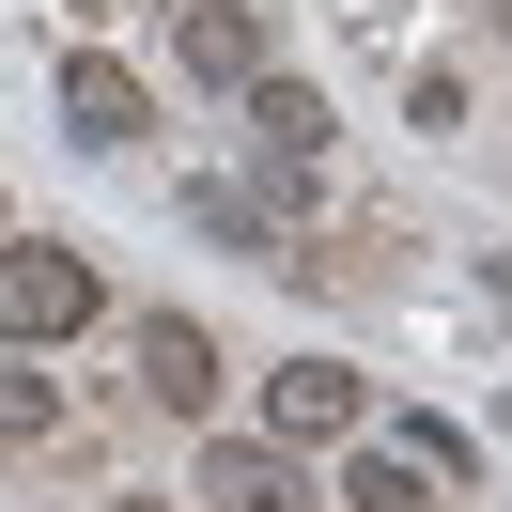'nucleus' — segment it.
I'll return each mask as SVG.
<instances>
[{"instance_id": "20e7f679", "label": "nucleus", "mask_w": 512, "mask_h": 512, "mask_svg": "<svg viewBox=\"0 0 512 512\" xmlns=\"http://www.w3.org/2000/svg\"><path fill=\"white\" fill-rule=\"evenodd\" d=\"M140 388H156L171 419H202V404H218V326H187V311H140Z\"/></svg>"}, {"instance_id": "0eeeda50", "label": "nucleus", "mask_w": 512, "mask_h": 512, "mask_svg": "<svg viewBox=\"0 0 512 512\" xmlns=\"http://www.w3.org/2000/svg\"><path fill=\"white\" fill-rule=\"evenodd\" d=\"M187 233H218V249H249V264H311V249H295V218H280L264 187H233V171H202V187H187Z\"/></svg>"}, {"instance_id": "9d476101", "label": "nucleus", "mask_w": 512, "mask_h": 512, "mask_svg": "<svg viewBox=\"0 0 512 512\" xmlns=\"http://www.w3.org/2000/svg\"><path fill=\"white\" fill-rule=\"evenodd\" d=\"M63 435V373H16V357H0V450H47Z\"/></svg>"}, {"instance_id": "ddd939ff", "label": "nucleus", "mask_w": 512, "mask_h": 512, "mask_svg": "<svg viewBox=\"0 0 512 512\" xmlns=\"http://www.w3.org/2000/svg\"><path fill=\"white\" fill-rule=\"evenodd\" d=\"M0 233H16V202H0Z\"/></svg>"}, {"instance_id": "f8f14e48", "label": "nucleus", "mask_w": 512, "mask_h": 512, "mask_svg": "<svg viewBox=\"0 0 512 512\" xmlns=\"http://www.w3.org/2000/svg\"><path fill=\"white\" fill-rule=\"evenodd\" d=\"M125 512H171V497H125Z\"/></svg>"}, {"instance_id": "7ed1b4c3", "label": "nucleus", "mask_w": 512, "mask_h": 512, "mask_svg": "<svg viewBox=\"0 0 512 512\" xmlns=\"http://www.w3.org/2000/svg\"><path fill=\"white\" fill-rule=\"evenodd\" d=\"M171 63H187L202 94H249L264 78V16L249 0H171Z\"/></svg>"}, {"instance_id": "9b49d317", "label": "nucleus", "mask_w": 512, "mask_h": 512, "mask_svg": "<svg viewBox=\"0 0 512 512\" xmlns=\"http://www.w3.org/2000/svg\"><path fill=\"white\" fill-rule=\"evenodd\" d=\"M388 450H404V466H435L450 497H466V481H481V450H466V419H435V404H419V419H404V435H388Z\"/></svg>"}, {"instance_id": "423d86ee", "label": "nucleus", "mask_w": 512, "mask_h": 512, "mask_svg": "<svg viewBox=\"0 0 512 512\" xmlns=\"http://www.w3.org/2000/svg\"><path fill=\"white\" fill-rule=\"evenodd\" d=\"M264 435H280V450H326V435H357V373H326V357L264 373Z\"/></svg>"}, {"instance_id": "f03ea898", "label": "nucleus", "mask_w": 512, "mask_h": 512, "mask_svg": "<svg viewBox=\"0 0 512 512\" xmlns=\"http://www.w3.org/2000/svg\"><path fill=\"white\" fill-rule=\"evenodd\" d=\"M140 125H156V94H140V63H109V47H63V140H94V156H125Z\"/></svg>"}, {"instance_id": "6e6552de", "label": "nucleus", "mask_w": 512, "mask_h": 512, "mask_svg": "<svg viewBox=\"0 0 512 512\" xmlns=\"http://www.w3.org/2000/svg\"><path fill=\"white\" fill-rule=\"evenodd\" d=\"M249 125H264V156H311V171H326V94H311V78L264 63V78H249Z\"/></svg>"}, {"instance_id": "1a4fd4ad", "label": "nucleus", "mask_w": 512, "mask_h": 512, "mask_svg": "<svg viewBox=\"0 0 512 512\" xmlns=\"http://www.w3.org/2000/svg\"><path fill=\"white\" fill-rule=\"evenodd\" d=\"M342 512H435V466H404V450H357V466H342Z\"/></svg>"}, {"instance_id": "39448f33", "label": "nucleus", "mask_w": 512, "mask_h": 512, "mask_svg": "<svg viewBox=\"0 0 512 512\" xmlns=\"http://www.w3.org/2000/svg\"><path fill=\"white\" fill-rule=\"evenodd\" d=\"M202 497H233V512H311V466H295L280 435H218V450H202Z\"/></svg>"}, {"instance_id": "f257e3e1", "label": "nucleus", "mask_w": 512, "mask_h": 512, "mask_svg": "<svg viewBox=\"0 0 512 512\" xmlns=\"http://www.w3.org/2000/svg\"><path fill=\"white\" fill-rule=\"evenodd\" d=\"M94 311H109L94 249H47V233H0V357H47V342H78Z\"/></svg>"}]
</instances>
